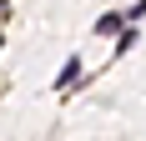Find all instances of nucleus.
<instances>
[{"label":"nucleus","instance_id":"nucleus-1","mask_svg":"<svg viewBox=\"0 0 146 141\" xmlns=\"http://www.w3.org/2000/svg\"><path fill=\"white\" fill-rule=\"evenodd\" d=\"M76 76H81V61L71 56V61H66V70H60V76H56V91H66V86L76 81Z\"/></svg>","mask_w":146,"mask_h":141}]
</instances>
